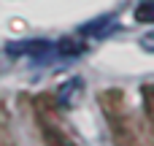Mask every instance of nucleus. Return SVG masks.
Here are the masks:
<instances>
[{"instance_id": "nucleus-2", "label": "nucleus", "mask_w": 154, "mask_h": 146, "mask_svg": "<svg viewBox=\"0 0 154 146\" xmlns=\"http://www.w3.org/2000/svg\"><path fill=\"white\" fill-rule=\"evenodd\" d=\"M116 27H119L116 16H100V19H95V22L84 24V27H81V33H84V35H95V38H103V35L114 33Z\"/></svg>"}, {"instance_id": "nucleus-1", "label": "nucleus", "mask_w": 154, "mask_h": 146, "mask_svg": "<svg viewBox=\"0 0 154 146\" xmlns=\"http://www.w3.org/2000/svg\"><path fill=\"white\" fill-rule=\"evenodd\" d=\"M5 49H8V54H14V57H32V60H51V57L57 54V43H51V41H38V38H32V41H19V43H8Z\"/></svg>"}, {"instance_id": "nucleus-3", "label": "nucleus", "mask_w": 154, "mask_h": 146, "mask_svg": "<svg viewBox=\"0 0 154 146\" xmlns=\"http://www.w3.org/2000/svg\"><path fill=\"white\" fill-rule=\"evenodd\" d=\"M133 14L138 22H154V0H141Z\"/></svg>"}, {"instance_id": "nucleus-4", "label": "nucleus", "mask_w": 154, "mask_h": 146, "mask_svg": "<svg viewBox=\"0 0 154 146\" xmlns=\"http://www.w3.org/2000/svg\"><path fill=\"white\" fill-rule=\"evenodd\" d=\"M141 46H143L146 51H152V54H154V30H152V33H146V35L141 38Z\"/></svg>"}]
</instances>
